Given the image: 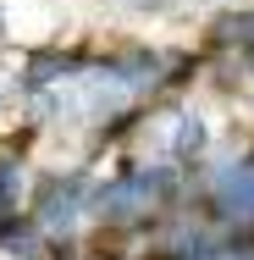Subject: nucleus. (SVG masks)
Returning a JSON list of instances; mask_svg holds the SVG:
<instances>
[{
    "instance_id": "nucleus-1",
    "label": "nucleus",
    "mask_w": 254,
    "mask_h": 260,
    "mask_svg": "<svg viewBox=\"0 0 254 260\" xmlns=\"http://www.w3.org/2000/svg\"><path fill=\"white\" fill-rule=\"evenodd\" d=\"M210 205L221 221H254V160H227L210 177Z\"/></svg>"
},
{
    "instance_id": "nucleus-2",
    "label": "nucleus",
    "mask_w": 254,
    "mask_h": 260,
    "mask_svg": "<svg viewBox=\"0 0 254 260\" xmlns=\"http://www.w3.org/2000/svg\"><path fill=\"white\" fill-rule=\"evenodd\" d=\"M83 210H89V188H83V177L72 172V177H61V183L45 188V200H39V221H45L50 233H66Z\"/></svg>"
},
{
    "instance_id": "nucleus-3",
    "label": "nucleus",
    "mask_w": 254,
    "mask_h": 260,
    "mask_svg": "<svg viewBox=\"0 0 254 260\" xmlns=\"http://www.w3.org/2000/svg\"><path fill=\"white\" fill-rule=\"evenodd\" d=\"M204 116L199 111H171V139H166V155L171 160H194L204 150Z\"/></svg>"
},
{
    "instance_id": "nucleus-4",
    "label": "nucleus",
    "mask_w": 254,
    "mask_h": 260,
    "mask_svg": "<svg viewBox=\"0 0 254 260\" xmlns=\"http://www.w3.org/2000/svg\"><path fill=\"white\" fill-rule=\"evenodd\" d=\"M17 194H22V160L0 155V210L17 205Z\"/></svg>"
}]
</instances>
